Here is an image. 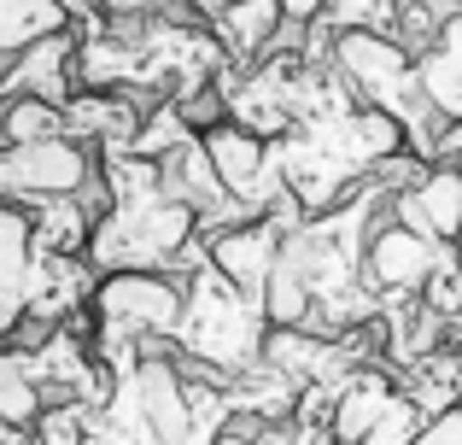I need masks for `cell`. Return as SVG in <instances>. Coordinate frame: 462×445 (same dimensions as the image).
Segmentation results:
<instances>
[{"label":"cell","instance_id":"cell-6","mask_svg":"<svg viewBox=\"0 0 462 445\" xmlns=\"http://www.w3.org/2000/svg\"><path fill=\"white\" fill-rule=\"evenodd\" d=\"M398 218L428 240H457L462 235V171L416 176V188L398 194Z\"/></svg>","mask_w":462,"mask_h":445},{"label":"cell","instance_id":"cell-9","mask_svg":"<svg viewBox=\"0 0 462 445\" xmlns=\"http://www.w3.org/2000/svg\"><path fill=\"white\" fill-rule=\"evenodd\" d=\"M410 445H462V404H451V411H439L433 422H421Z\"/></svg>","mask_w":462,"mask_h":445},{"label":"cell","instance_id":"cell-4","mask_svg":"<svg viewBox=\"0 0 462 445\" xmlns=\"http://www.w3.org/2000/svg\"><path fill=\"white\" fill-rule=\"evenodd\" d=\"M70 35L59 30V35H42V42H30L18 59H12V70H6V82H0V94L6 100H47V106H65L70 100Z\"/></svg>","mask_w":462,"mask_h":445},{"label":"cell","instance_id":"cell-1","mask_svg":"<svg viewBox=\"0 0 462 445\" xmlns=\"http://www.w3.org/2000/svg\"><path fill=\"white\" fill-rule=\"evenodd\" d=\"M170 340L188 352V369H223V375H240V369L258 364L263 352V311L252 305L246 293L223 282L211 264L181 282V317Z\"/></svg>","mask_w":462,"mask_h":445},{"label":"cell","instance_id":"cell-10","mask_svg":"<svg viewBox=\"0 0 462 445\" xmlns=\"http://www.w3.org/2000/svg\"><path fill=\"white\" fill-rule=\"evenodd\" d=\"M445 334H451V346L462 352V317H451V322H445Z\"/></svg>","mask_w":462,"mask_h":445},{"label":"cell","instance_id":"cell-3","mask_svg":"<svg viewBox=\"0 0 462 445\" xmlns=\"http://www.w3.org/2000/svg\"><path fill=\"white\" fill-rule=\"evenodd\" d=\"M439 240H428V235H416V228H404V223H386L381 235L363 246V264H369V287H381V293H393V299H410V293H421L428 287V275L439 270Z\"/></svg>","mask_w":462,"mask_h":445},{"label":"cell","instance_id":"cell-5","mask_svg":"<svg viewBox=\"0 0 462 445\" xmlns=\"http://www.w3.org/2000/svg\"><path fill=\"white\" fill-rule=\"evenodd\" d=\"M416 88H421V100H428L433 117H462V18L457 12L433 30V42L421 47Z\"/></svg>","mask_w":462,"mask_h":445},{"label":"cell","instance_id":"cell-2","mask_svg":"<svg viewBox=\"0 0 462 445\" xmlns=\"http://www.w3.org/2000/svg\"><path fill=\"white\" fill-rule=\"evenodd\" d=\"M94 182V147L88 141H35V147H0V206H42V199L82 194Z\"/></svg>","mask_w":462,"mask_h":445},{"label":"cell","instance_id":"cell-8","mask_svg":"<svg viewBox=\"0 0 462 445\" xmlns=\"http://www.w3.org/2000/svg\"><path fill=\"white\" fill-rule=\"evenodd\" d=\"M65 135V112L47 100H6L0 106V147H35Z\"/></svg>","mask_w":462,"mask_h":445},{"label":"cell","instance_id":"cell-7","mask_svg":"<svg viewBox=\"0 0 462 445\" xmlns=\"http://www.w3.org/2000/svg\"><path fill=\"white\" fill-rule=\"evenodd\" d=\"M65 30V0H0V59H18L30 42Z\"/></svg>","mask_w":462,"mask_h":445}]
</instances>
